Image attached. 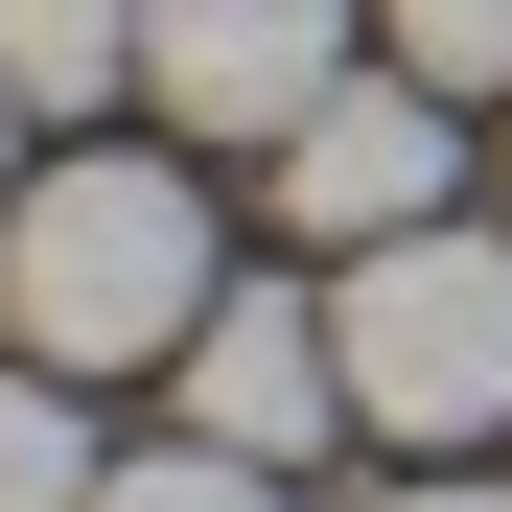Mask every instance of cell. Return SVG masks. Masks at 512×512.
I'll list each match as a JSON object with an SVG mask.
<instances>
[{"label":"cell","instance_id":"cell-4","mask_svg":"<svg viewBox=\"0 0 512 512\" xmlns=\"http://www.w3.org/2000/svg\"><path fill=\"white\" fill-rule=\"evenodd\" d=\"M350 24L373 0H140V94L187 140H303L350 94Z\"/></svg>","mask_w":512,"mask_h":512},{"label":"cell","instance_id":"cell-8","mask_svg":"<svg viewBox=\"0 0 512 512\" xmlns=\"http://www.w3.org/2000/svg\"><path fill=\"white\" fill-rule=\"evenodd\" d=\"M396 70H443V94H512V0H373Z\"/></svg>","mask_w":512,"mask_h":512},{"label":"cell","instance_id":"cell-7","mask_svg":"<svg viewBox=\"0 0 512 512\" xmlns=\"http://www.w3.org/2000/svg\"><path fill=\"white\" fill-rule=\"evenodd\" d=\"M70 396H94V373H47V350H0V512H94V489H117V443H94Z\"/></svg>","mask_w":512,"mask_h":512},{"label":"cell","instance_id":"cell-5","mask_svg":"<svg viewBox=\"0 0 512 512\" xmlns=\"http://www.w3.org/2000/svg\"><path fill=\"white\" fill-rule=\"evenodd\" d=\"M187 443H233V466L350 443V326H326V280H210V326H187Z\"/></svg>","mask_w":512,"mask_h":512},{"label":"cell","instance_id":"cell-11","mask_svg":"<svg viewBox=\"0 0 512 512\" xmlns=\"http://www.w3.org/2000/svg\"><path fill=\"white\" fill-rule=\"evenodd\" d=\"M0 187H24V94H0Z\"/></svg>","mask_w":512,"mask_h":512},{"label":"cell","instance_id":"cell-6","mask_svg":"<svg viewBox=\"0 0 512 512\" xmlns=\"http://www.w3.org/2000/svg\"><path fill=\"white\" fill-rule=\"evenodd\" d=\"M0 94H24V117L140 94V0H0Z\"/></svg>","mask_w":512,"mask_h":512},{"label":"cell","instance_id":"cell-2","mask_svg":"<svg viewBox=\"0 0 512 512\" xmlns=\"http://www.w3.org/2000/svg\"><path fill=\"white\" fill-rule=\"evenodd\" d=\"M326 326H350V419L419 466H466L489 419H512V233H373V256H326Z\"/></svg>","mask_w":512,"mask_h":512},{"label":"cell","instance_id":"cell-3","mask_svg":"<svg viewBox=\"0 0 512 512\" xmlns=\"http://www.w3.org/2000/svg\"><path fill=\"white\" fill-rule=\"evenodd\" d=\"M256 187H280V233H326V256L443 233L466 210V94H443V70H350L303 140H256Z\"/></svg>","mask_w":512,"mask_h":512},{"label":"cell","instance_id":"cell-1","mask_svg":"<svg viewBox=\"0 0 512 512\" xmlns=\"http://www.w3.org/2000/svg\"><path fill=\"white\" fill-rule=\"evenodd\" d=\"M210 187L187 163H47V187H0V350H47V373H187V326H210Z\"/></svg>","mask_w":512,"mask_h":512},{"label":"cell","instance_id":"cell-9","mask_svg":"<svg viewBox=\"0 0 512 512\" xmlns=\"http://www.w3.org/2000/svg\"><path fill=\"white\" fill-rule=\"evenodd\" d=\"M94 512H280V466H233V443H140Z\"/></svg>","mask_w":512,"mask_h":512},{"label":"cell","instance_id":"cell-10","mask_svg":"<svg viewBox=\"0 0 512 512\" xmlns=\"http://www.w3.org/2000/svg\"><path fill=\"white\" fill-rule=\"evenodd\" d=\"M373 512H512V489H489V466H396Z\"/></svg>","mask_w":512,"mask_h":512}]
</instances>
